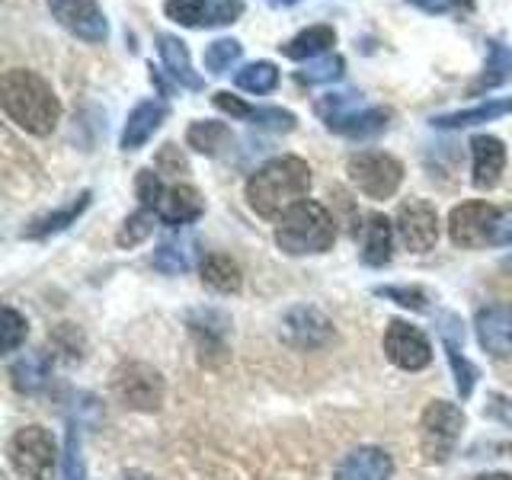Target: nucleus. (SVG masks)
I'll use <instances>...</instances> for the list:
<instances>
[{"label": "nucleus", "instance_id": "1a4fd4ad", "mask_svg": "<svg viewBox=\"0 0 512 480\" xmlns=\"http://www.w3.org/2000/svg\"><path fill=\"white\" fill-rule=\"evenodd\" d=\"M52 20L87 45H103L109 39V20L96 0H45Z\"/></svg>", "mask_w": 512, "mask_h": 480}, {"label": "nucleus", "instance_id": "6ab92c4d", "mask_svg": "<svg viewBox=\"0 0 512 480\" xmlns=\"http://www.w3.org/2000/svg\"><path fill=\"white\" fill-rule=\"evenodd\" d=\"M471 157H474V186L480 192L493 189L496 183H500L503 176V167H506V148L500 138L493 135H477L471 141Z\"/></svg>", "mask_w": 512, "mask_h": 480}, {"label": "nucleus", "instance_id": "a211bd4d", "mask_svg": "<svg viewBox=\"0 0 512 480\" xmlns=\"http://www.w3.org/2000/svg\"><path fill=\"white\" fill-rule=\"evenodd\" d=\"M157 52L160 61H164V71L170 74V80H176V87L186 90H205V77L192 68L189 48L180 36H170V32H160L157 36Z\"/></svg>", "mask_w": 512, "mask_h": 480}, {"label": "nucleus", "instance_id": "20e7f679", "mask_svg": "<svg viewBox=\"0 0 512 480\" xmlns=\"http://www.w3.org/2000/svg\"><path fill=\"white\" fill-rule=\"evenodd\" d=\"M464 429L461 407L448 404V400H432L420 416V448L429 464H442L452 458L455 445Z\"/></svg>", "mask_w": 512, "mask_h": 480}, {"label": "nucleus", "instance_id": "4be33fe9", "mask_svg": "<svg viewBox=\"0 0 512 480\" xmlns=\"http://www.w3.org/2000/svg\"><path fill=\"white\" fill-rule=\"evenodd\" d=\"M336 45V29L333 26H308L301 29L298 36H292L288 42L279 45V52L288 61H314V58H324L330 48Z\"/></svg>", "mask_w": 512, "mask_h": 480}, {"label": "nucleus", "instance_id": "7ed1b4c3", "mask_svg": "<svg viewBox=\"0 0 512 480\" xmlns=\"http://www.w3.org/2000/svg\"><path fill=\"white\" fill-rule=\"evenodd\" d=\"M336 240V221L324 205L304 199L279 218L276 244L288 256H314L327 253Z\"/></svg>", "mask_w": 512, "mask_h": 480}, {"label": "nucleus", "instance_id": "f704fd0d", "mask_svg": "<svg viewBox=\"0 0 512 480\" xmlns=\"http://www.w3.org/2000/svg\"><path fill=\"white\" fill-rule=\"evenodd\" d=\"M208 7H212V0H167L164 13L173 23H180L186 29H196V26H205Z\"/></svg>", "mask_w": 512, "mask_h": 480}, {"label": "nucleus", "instance_id": "58836bf2", "mask_svg": "<svg viewBox=\"0 0 512 480\" xmlns=\"http://www.w3.org/2000/svg\"><path fill=\"white\" fill-rule=\"evenodd\" d=\"M375 295L381 298H391L397 301L400 308H410V311H426V292H420V288H407V285H378Z\"/></svg>", "mask_w": 512, "mask_h": 480}, {"label": "nucleus", "instance_id": "423d86ee", "mask_svg": "<svg viewBox=\"0 0 512 480\" xmlns=\"http://www.w3.org/2000/svg\"><path fill=\"white\" fill-rule=\"evenodd\" d=\"M349 180L368 199H391L404 183V164L384 151H359L346 164Z\"/></svg>", "mask_w": 512, "mask_h": 480}, {"label": "nucleus", "instance_id": "c85d7f7f", "mask_svg": "<svg viewBox=\"0 0 512 480\" xmlns=\"http://www.w3.org/2000/svg\"><path fill=\"white\" fill-rule=\"evenodd\" d=\"M189 327L199 336L202 359L205 352H224V330H228V317L218 311H196L189 314Z\"/></svg>", "mask_w": 512, "mask_h": 480}, {"label": "nucleus", "instance_id": "473e14b6", "mask_svg": "<svg viewBox=\"0 0 512 480\" xmlns=\"http://www.w3.org/2000/svg\"><path fill=\"white\" fill-rule=\"evenodd\" d=\"M240 55H244V45H240L237 39H215L202 55L205 71L215 74V77H224L240 61Z\"/></svg>", "mask_w": 512, "mask_h": 480}, {"label": "nucleus", "instance_id": "f8f14e48", "mask_svg": "<svg viewBox=\"0 0 512 480\" xmlns=\"http://www.w3.org/2000/svg\"><path fill=\"white\" fill-rule=\"evenodd\" d=\"M282 336H285V343H292L295 349H320L333 340V324L317 308L301 304V308H292L285 314Z\"/></svg>", "mask_w": 512, "mask_h": 480}, {"label": "nucleus", "instance_id": "412c9836", "mask_svg": "<svg viewBox=\"0 0 512 480\" xmlns=\"http://www.w3.org/2000/svg\"><path fill=\"white\" fill-rule=\"evenodd\" d=\"M90 199H93L90 189L77 192V196L68 205H61V208H55V212H45L39 218H32L26 228H23V237L26 240H45V237H52V234H61L64 228H71V224L87 212Z\"/></svg>", "mask_w": 512, "mask_h": 480}, {"label": "nucleus", "instance_id": "f257e3e1", "mask_svg": "<svg viewBox=\"0 0 512 480\" xmlns=\"http://www.w3.org/2000/svg\"><path fill=\"white\" fill-rule=\"evenodd\" d=\"M0 106H4L13 125L39 138L52 135L61 119V100L55 96L52 84L26 68L4 71V77H0Z\"/></svg>", "mask_w": 512, "mask_h": 480}, {"label": "nucleus", "instance_id": "79ce46f5", "mask_svg": "<svg viewBox=\"0 0 512 480\" xmlns=\"http://www.w3.org/2000/svg\"><path fill=\"white\" fill-rule=\"evenodd\" d=\"M407 4L420 7L429 16H448V13L468 16V13H474V0H407Z\"/></svg>", "mask_w": 512, "mask_h": 480}, {"label": "nucleus", "instance_id": "9d476101", "mask_svg": "<svg viewBox=\"0 0 512 480\" xmlns=\"http://www.w3.org/2000/svg\"><path fill=\"white\" fill-rule=\"evenodd\" d=\"M394 231L407 250L426 253L436 247V240H439V212L423 199H410L397 208Z\"/></svg>", "mask_w": 512, "mask_h": 480}, {"label": "nucleus", "instance_id": "a18cd8bd", "mask_svg": "<svg viewBox=\"0 0 512 480\" xmlns=\"http://www.w3.org/2000/svg\"><path fill=\"white\" fill-rule=\"evenodd\" d=\"M154 167H157V173H186L189 170L186 157L180 154V148H176V144H164V148L157 151Z\"/></svg>", "mask_w": 512, "mask_h": 480}, {"label": "nucleus", "instance_id": "a878e982", "mask_svg": "<svg viewBox=\"0 0 512 480\" xmlns=\"http://www.w3.org/2000/svg\"><path fill=\"white\" fill-rule=\"evenodd\" d=\"M231 128L224 122H215V119H205V122H192L186 128V144L196 154H205V157H218L224 148H231Z\"/></svg>", "mask_w": 512, "mask_h": 480}, {"label": "nucleus", "instance_id": "7c9ffc66", "mask_svg": "<svg viewBox=\"0 0 512 480\" xmlns=\"http://www.w3.org/2000/svg\"><path fill=\"white\" fill-rule=\"evenodd\" d=\"M157 212L154 208H138L135 215H128L125 218V224L119 228V234H116V244L119 247H138V244H144L151 234H154V228H157Z\"/></svg>", "mask_w": 512, "mask_h": 480}, {"label": "nucleus", "instance_id": "603ef678", "mask_svg": "<svg viewBox=\"0 0 512 480\" xmlns=\"http://www.w3.org/2000/svg\"><path fill=\"white\" fill-rule=\"evenodd\" d=\"M125 480H151L148 474H138V471H132V474H125Z\"/></svg>", "mask_w": 512, "mask_h": 480}, {"label": "nucleus", "instance_id": "aec40b11", "mask_svg": "<svg viewBox=\"0 0 512 480\" xmlns=\"http://www.w3.org/2000/svg\"><path fill=\"white\" fill-rule=\"evenodd\" d=\"M205 212V199L199 196L196 186H170L164 192V199L157 205V218L170 224V228H183V224H192Z\"/></svg>", "mask_w": 512, "mask_h": 480}, {"label": "nucleus", "instance_id": "c9c22d12", "mask_svg": "<svg viewBox=\"0 0 512 480\" xmlns=\"http://www.w3.org/2000/svg\"><path fill=\"white\" fill-rule=\"evenodd\" d=\"M253 125H260V128H269V132H295V112H288V109H279V106H260V109H253V116H250Z\"/></svg>", "mask_w": 512, "mask_h": 480}, {"label": "nucleus", "instance_id": "2f4dec72", "mask_svg": "<svg viewBox=\"0 0 512 480\" xmlns=\"http://www.w3.org/2000/svg\"><path fill=\"white\" fill-rule=\"evenodd\" d=\"M343 68H346V61L340 55H324V58H314V61L304 64V68L295 74V80H298V84H304V87L333 84V80L343 77Z\"/></svg>", "mask_w": 512, "mask_h": 480}, {"label": "nucleus", "instance_id": "6e6552de", "mask_svg": "<svg viewBox=\"0 0 512 480\" xmlns=\"http://www.w3.org/2000/svg\"><path fill=\"white\" fill-rule=\"evenodd\" d=\"M496 221H500V208L490 202H461L448 215V237L455 247L477 250L493 244Z\"/></svg>", "mask_w": 512, "mask_h": 480}, {"label": "nucleus", "instance_id": "f03ea898", "mask_svg": "<svg viewBox=\"0 0 512 480\" xmlns=\"http://www.w3.org/2000/svg\"><path fill=\"white\" fill-rule=\"evenodd\" d=\"M311 192V167L301 157H276L247 180V202L260 218H282Z\"/></svg>", "mask_w": 512, "mask_h": 480}, {"label": "nucleus", "instance_id": "4468645a", "mask_svg": "<svg viewBox=\"0 0 512 480\" xmlns=\"http://www.w3.org/2000/svg\"><path fill=\"white\" fill-rule=\"evenodd\" d=\"M439 336H442V346H445V356L448 365H452V375H455V388L461 394V400H468L474 391V381H477V368L464 359V330H461V320L455 314H442L439 317Z\"/></svg>", "mask_w": 512, "mask_h": 480}, {"label": "nucleus", "instance_id": "b1692460", "mask_svg": "<svg viewBox=\"0 0 512 480\" xmlns=\"http://www.w3.org/2000/svg\"><path fill=\"white\" fill-rule=\"evenodd\" d=\"M48 378H52V359L45 352H23L20 359L10 365V384L20 394H36L42 391Z\"/></svg>", "mask_w": 512, "mask_h": 480}, {"label": "nucleus", "instance_id": "cd10ccee", "mask_svg": "<svg viewBox=\"0 0 512 480\" xmlns=\"http://www.w3.org/2000/svg\"><path fill=\"white\" fill-rule=\"evenodd\" d=\"M202 282L221 295H237L240 285H244V272H240V266L231 256L212 253V256H205V263H202Z\"/></svg>", "mask_w": 512, "mask_h": 480}, {"label": "nucleus", "instance_id": "dca6fc26", "mask_svg": "<svg viewBox=\"0 0 512 480\" xmlns=\"http://www.w3.org/2000/svg\"><path fill=\"white\" fill-rule=\"evenodd\" d=\"M388 125H391V109L388 106H359L352 112H343V116L327 119L330 132L352 138V141L375 138L381 132H388Z\"/></svg>", "mask_w": 512, "mask_h": 480}, {"label": "nucleus", "instance_id": "4c0bfd02", "mask_svg": "<svg viewBox=\"0 0 512 480\" xmlns=\"http://www.w3.org/2000/svg\"><path fill=\"white\" fill-rule=\"evenodd\" d=\"M0 333H4V340H0L4 352H16L26 343V333H29L26 317L20 311H13V308H4V327H0Z\"/></svg>", "mask_w": 512, "mask_h": 480}, {"label": "nucleus", "instance_id": "de8ad7c7", "mask_svg": "<svg viewBox=\"0 0 512 480\" xmlns=\"http://www.w3.org/2000/svg\"><path fill=\"white\" fill-rule=\"evenodd\" d=\"M493 244H496V247L512 244V208H500V221H496Z\"/></svg>", "mask_w": 512, "mask_h": 480}, {"label": "nucleus", "instance_id": "0eeeda50", "mask_svg": "<svg viewBox=\"0 0 512 480\" xmlns=\"http://www.w3.org/2000/svg\"><path fill=\"white\" fill-rule=\"evenodd\" d=\"M112 391L122 400L128 410H141V413H154L164 404V378L154 365L148 362H125L112 372Z\"/></svg>", "mask_w": 512, "mask_h": 480}, {"label": "nucleus", "instance_id": "c756f323", "mask_svg": "<svg viewBox=\"0 0 512 480\" xmlns=\"http://www.w3.org/2000/svg\"><path fill=\"white\" fill-rule=\"evenodd\" d=\"M234 84L244 90V93H272L279 87V68L272 61H253V64H244L237 74H234Z\"/></svg>", "mask_w": 512, "mask_h": 480}, {"label": "nucleus", "instance_id": "37998d69", "mask_svg": "<svg viewBox=\"0 0 512 480\" xmlns=\"http://www.w3.org/2000/svg\"><path fill=\"white\" fill-rule=\"evenodd\" d=\"M240 13H244V0H215V4L208 7L205 26H228V23H237Z\"/></svg>", "mask_w": 512, "mask_h": 480}, {"label": "nucleus", "instance_id": "49530a36", "mask_svg": "<svg viewBox=\"0 0 512 480\" xmlns=\"http://www.w3.org/2000/svg\"><path fill=\"white\" fill-rule=\"evenodd\" d=\"M484 416H490V420L503 423V426H512V400H506L503 394H490Z\"/></svg>", "mask_w": 512, "mask_h": 480}, {"label": "nucleus", "instance_id": "c03bdc74", "mask_svg": "<svg viewBox=\"0 0 512 480\" xmlns=\"http://www.w3.org/2000/svg\"><path fill=\"white\" fill-rule=\"evenodd\" d=\"M212 103H215V109H221L224 116H231V119H250L253 116V106L240 100V96L228 93V90H218L212 96Z\"/></svg>", "mask_w": 512, "mask_h": 480}, {"label": "nucleus", "instance_id": "ea45409f", "mask_svg": "<svg viewBox=\"0 0 512 480\" xmlns=\"http://www.w3.org/2000/svg\"><path fill=\"white\" fill-rule=\"evenodd\" d=\"M64 480H87L84 455H80V432H77V426L68 429V445H64Z\"/></svg>", "mask_w": 512, "mask_h": 480}, {"label": "nucleus", "instance_id": "bb28decb", "mask_svg": "<svg viewBox=\"0 0 512 480\" xmlns=\"http://www.w3.org/2000/svg\"><path fill=\"white\" fill-rule=\"evenodd\" d=\"M512 80V48H506L503 42L490 39L487 42V64H484V74H480L474 84H471V96L484 93V90H493Z\"/></svg>", "mask_w": 512, "mask_h": 480}, {"label": "nucleus", "instance_id": "864d4df0", "mask_svg": "<svg viewBox=\"0 0 512 480\" xmlns=\"http://www.w3.org/2000/svg\"><path fill=\"white\" fill-rule=\"evenodd\" d=\"M503 269H512V256H506V260H503Z\"/></svg>", "mask_w": 512, "mask_h": 480}, {"label": "nucleus", "instance_id": "3c124183", "mask_svg": "<svg viewBox=\"0 0 512 480\" xmlns=\"http://www.w3.org/2000/svg\"><path fill=\"white\" fill-rule=\"evenodd\" d=\"M477 480H512V474H484V477H477Z\"/></svg>", "mask_w": 512, "mask_h": 480}, {"label": "nucleus", "instance_id": "09e8293b", "mask_svg": "<svg viewBox=\"0 0 512 480\" xmlns=\"http://www.w3.org/2000/svg\"><path fill=\"white\" fill-rule=\"evenodd\" d=\"M151 84L160 90V96H170L173 87H176V80H167L164 77V68H154V64H151Z\"/></svg>", "mask_w": 512, "mask_h": 480}, {"label": "nucleus", "instance_id": "8fccbe9b", "mask_svg": "<svg viewBox=\"0 0 512 480\" xmlns=\"http://www.w3.org/2000/svg\"><path fill=\"white\" fill-rule=\"evenodd\" d=\"M266 4H269V7H279V10H282V7H295L298 0H266Z\"/></svg>", "mask_w": 512, "mask_h": 480}, {"label": "nucleus", "instance_id": "a19ab883", "mask_svg": "<svg viewBox=\"0 0 512 480\" xmlns=\"http://www.w3.org/2000/svg\"><path fill=\"white\" fill-rule=\"evenodd\" d=\"M52 346L58 352H64L68 359H80L84 356V333H80L74 324H58L52 333Z\"/></svg>", "mask_w": 512, "mask_h": 480}, {"label": "nucleus", "instance_id": "72a5a7b5", "mask_svg": "<svg viewBox=\"0 0 512 480\" xmlns=\"http://www.w3.org/2000/svg\"><path fill=\"white\" fill-rule=\"evenodd\" d=\"M192 266V240H170L154 250V269H160L164 276H180Z\"/></svg>", "mask_w": 512, "mask_h": 480}, {"label": "nucleus", "instance_id": "393cba45", "mask_svg": "<svg viewBox=\"0 0 512 480\" xmlns=\"http://www.w3.org/2000/svg\"><path fill=\"white\" fill-rule=\"evenodd\" d=\"M391 247H394V224L384 215H372L362 228V263L365 266L391 263Z\"/></svg>", "mask_w": 512, "mask_h": 480}, {"label": "nucleus", "instance_id": "e433bc0d", "mask_svg": "<svg viewBox=\"0 0 512 480\" xmlns=\"http://www.w3.org/2000/svg\"><path fill=\"white\" fill-rule=\"evenodd\" d=\"M135 192L141 199V208H154V212H157V205H160V199H164L167 189H164V183H160V173H154L151 167H144L135 176Z\"/></svg>", "mask_w": 512, "mask_h": 480}, {"label": "nucleus", "instance_id": "f3484780", "mask_svg": "<svg viewBox=\"0 0 512 480\" xmlns=\"http://www.w3.org/2000/svg\"><path fill=\"white\" fill-rule=\"evenodd\" d=\"M391 474H394L391 455L384 448L362 445L336 464L333 480H391Z\"/></svg>", "mask_w": 512, "mask_h": 480}, {"label": "nucleus", "instance_id": "5701e85b", "mask_svg": "<svg viewBox=\"0 0 512 480\" xmlns=\"http://www.w3.org/2000/svg\"><path fill=\"white\" fill-rule=\"evenodd\" d=\"M512 112V96H493V100H484L471 109H458V112H442V116H432V125L436 128H474L480 122H493L503 119Z\"/></svg>", "mask_w": 512, "mask_h": 480}, {"label": "nucleus", "instance_id": "2eb2a0df", "mask_svg": "<svg viewBox=\"0 0 512 480\" xmlns=\"http://www.w3.org/2000/svg\"><path fill=\"white\" fill-rule=\"evenodd\" d=\"M167 116H170V109L164 100H141L125 119L122 141H119L122 151H141L144 144L160 132V125L167 122Z\"/></svg>", "mask_w": 512, "mask_h": 480}, {"label": "nucleus", "instance_id": "9b49d317", "mask_svg": "<svg viewBox=\"0 0 512 480\" xmlns=\"http://www.w3.org/2000/svg\"><path fill=\"white\" fill-rule=\"evenodd\" d=\"M384 352L404 372H423L432 362V346L426 333L413 324H404V320H391L388 330H384Z\"/></svg>", "mask_w": 512, "mask_h": 480}, {"label": "nucleus", "instance_id": "ddd939ff", "mask_svg": "<svg viewBox=\"0 0 512 480\" xmlns=\"http://www.w3.org/2000/svg\"><path fill=\"white\" fill-rule=\"evenodd\" d=\"M474 330H477V343L493 359H512V308H506V304L480 308Z\"/></svg>", "mask_w": 512, "mask_h": 480}, {"label": "nucleus", "instance_id": "39448f33", "mask_svg": "<svg viewBox=\"0 0 512 480\" xmlns=\"http://www.w3.org/2000/svg\"><path fill=\"white\" fill-rule=\"evenodd\" d=\"M7 455L13 471L26 477V480H52L55 461H58V448L52 432L42 426H23L13 432V439L7 445Z\"/></svg>", "mask_w": 512, "mask_h": 480}]
</instances>
